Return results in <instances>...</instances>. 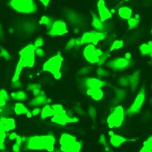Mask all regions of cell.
Wrapping results in <instances>:
<instances>
[{
  "mask_svg": "<svg viewBox=\"0 0 152 152\" xmlns=\"http://www.w3.org/2000/svg\"><path fill=\"white\" fill-rule=\"evenodd\" d=\"M125 111L123 107L118 106L114 108L113 112L107 118V124L109 128L119 127L124 121Z\"/></svg>",
  "mask_w": 152,
  "mask_h": 152,
  "instance_id": "ba28073f",
  "label": "cell"
},
{
  "mask_svg": "<svg viewBox=\"0 0 152 152\" xmlns=\"http://www.w3.org/2000/svg\"><path fill=\"white\" fill-rule=\"evenodd\" d=\"M47 102V98L45 94L39 95V96H35L34 98L32 99L29 102V104L31 106L37 107L43 105Z\"/></svg>",
  "mask_w": 152,
  "mask_h": 152,
  "instance_id": "603a6c76",
  "label": "cell"
},
{
  "mask_svg": "<svg viewBox=\"0 0 152 152\" xmlns=\"http://www.w3.org/2000/svg\"><path fill=\"white\" fill-rule=\"evenodd\" d=\"M9 6L13 10L22 14L34 13L37 9L34 0H10Z\"/></svg>",
  "mask_w": 152,
  "mask_h": 152,
  "instance_id": "277c9868",
  "label": "cell"
},
{
  "mask_svg": "<svg viewBox=\"0 0 152 152\" xmlns=\"http://www.w3.org/2000/svg\"><path fill=\"white\" fill-rule=\"evenodd\" d=\"M97 8L99 18L102 22H105L112 17V13L105 6V2L104 0H99L97 3Z\"/></svg>",
  "mask_w": 152,
  "mask_h": 152,
  "instance_id": "4fadbf2b",
  "label": "cell"
},
{
  "mask_svg": "<svg viewBox=\"0 0 152 152\" xmlns=\"http://www.w3.org/2000/svg\"><path fill=\"white\" fill-rule=\"evenodd\" d=\"M11 96L12 99H15V100L18 101H23L26 100L27 98V94L26 92L23 91H18L13 92L11 94Z\"/></svg>",
  "mask_w": 152,
  "mask_h": 152,
  "instance_id": "d4e9b609",
  "label": "cell"
},
{
  "mask_svg": "<svg viewBox=\"0 0 152 152\" xmlns=\"http://www.w3.org/2000/svg\"><path fill=\"white\" fill-rule=\"evenodd\" d=\"M89 115L93 120H94L96 117V110L93 106H90L88 108Z\"/></svg>",
  "mask_w": 152,
  "mask_h": 152,
  "instance_id": "d590c367",
  "label": "cell"
},
{
  "mask_svg": "<svg viewBox=\"0 0 152 152\" xmlns=\"http://www.w3.org/2000/svg\"><path fill=\"white\" fill-rule=\"evenodd\" d=\"M126 97V93L122 89H117L115 92V99L118 102L123 101Z\"/></svg>",
  "mask_w": 152,
  "mask_h": 152,
  "instance_id": "f1b7e54d",
  "label": "cell"
},
{
  "mask_svg": "<svg viewBox=\"0 0 152 152\" xmlns=\"http://www.w3.org/2000/svg\"><path fill=\"white\" fill-rule=\"evenodd\" d=\"M99 142L100 143L101 145H102L103 146H104V147H107L109 146L107 142V140H106V137L104 134H102L99 137Z\"/></svg>",
  "mask_w": 152,
  "mask_h": 152,
  "instance_id": "f35d334b",
  "label": "cell"
},
{
  "mask_svg": "<svg viewBox=\"0 0 152 152\" xmlns=\"http://www.w3.org/2000/svg\"><path fill=\"white\" fill-rule=\"evenodd\" d=\"M63 61L62 56L58 53L46 61L42 66V70L53 74L55 79H59L61 77L60 69Z\"/></svg>",
  "mask_w": 152,
  "mask_h": 152,
  "instance_id": "3957f363",
  "label": "cell"
},
{
  "mask_svg": "<svg viewBox=\"0 0 152 152\" xmlns=\"http://www.w3.org/2000/svg\"><path fill=\"white\" fill-rule=\"evenodd\" d=\"M5 137H6L5 132H3L0 130V142H3V143H4V139H5Z\"/></svg>",
  "mask_w": 152,
  "mask_h": 152,
  "instance_id": "7bdbcfd3",
  "label": "cell"
},
{
  "mask_svg": "<svg viewBox=\"0 0 152 152\" xmlns=\"http://www.w3.org/2000/svg\"><path fill=\"white\" fill-rule=\"evenodd\" d=\"M44 45V39L42 37H39L36 38L34 42V45L36 48L42 47Z\"/></svg>",
  "mask_w": 152,
  "mask_h": 152,
  "instance_id": "e575fe53",
  "label": "cell"
},
{
  "mask_svg": "<svg viewBox=\"0 0 152 152\" xmlns=\"http://www.w3.org/2000/svg\"><path fill=\"white\" fill-rule=\"evenodd\" d=\"M41 86L38 84H30L27 86V89L29 90V91H34L37 89H41Z\"/></svg>",
  "mask_w": 152,
  "mask_h": 152,
  "instance_id": "74e56055",
  "label": "cell"
},
{
  "mask_svg": "<svg viewBox=\"0 0 152 152\" xmlns=\"http://www.w3.org/2000/svg\"><path fill=\"white\" fill-rule=\"evenodd\" d=\"M109 135H110V142L113 147H119L121 145L127 142L130 141H136V139H127L124 137L123 136L118 135V134H115L113 132V131H110L109 132Z\"/></svg>",
  "mask_w": 152,
  "mask_h": 152,
  "instance_id": "5bb4252c",
  "label": "cell"
},
{
  "mask_svg": "<svg viewBox=\"0 0 152 152\" xmlns=\"http://www.w3.org/2000/svg\"><path fill=\"white\" fill-rule=\"evenodd\" d=\"M21 146H20L19 145H18L17 143L14 144V145L13 146V151L14 152H20V148Z\"/></svg>",
  "mask_w": 152,
  "mask_h": 152,
  "instance_id": "ee69618b",
  "label": "cell"
},
{
  "mask_svg": "<svg viewBox=\"0 0 152 152\" xmlns=\"http://www.w3.org/2000/svg\"><path fill=\"white\" fill-rule=\"evenodd\" d=\"M36 48L34 44H29L20 51V57L17 65L15 73L12 78V83L19 80L22 70L23 68H31L34 65Z\"/></svg>",
  "mask_w": 152,
  "mask_h": 152,
  "instance_id": "6da1fadb",
  "label": "cell"
},
{
  "mask_svg": "<svg viewBox=\"0 0 152 152\" xmlns=\"http://www.w3.org/2000/svg\"><path fill=\"white\" fill-rule=\"evenodd\" d=\"M53 21L52 20V19L50 17L47 16H42L41 17L39 20V23L41 25H44L46 27L47 29L49 30L50 27L52 26Z\"/></svg>",
  "mask_w": 152,
  "mask_h": 152,
  "instance_id": "83f0119b",
  "label": "cell"
},
{
  "mask_svg": "<svg viewBox=\"0 0 152 152\" xmlns=\"http://www.w3.org/2000/svg\"><path fill=\"white\" fill-rule=\"evenodd\" d=\"M32 92H33V94H34V95L35 96H39V95H41V94H44V91H42V90H41V89H35Z\"/></svg>",
  "mask_w": 152,
  "mask_h": 152,
  "instance_id": "b9f144b4",
  "label": "cell"
},
{
  "mask_svg": "<svg viewBox=\"0 0 152 152\" xmlns=\"http://www.w3.org/2000/svg\"><path fill=\"white\" fill-rule=\"evenodd\" d=\"M140 79V70H136L135 72L130 75V86L131 89L133 91H136L139 86Z\"/></svg>",
  "mask_w": 152,
  "mask_h": 152,
  "instance_id": "e0dca14e",
  "label": "cell"
},
{
  "mask_svg": "<svg viewBox=\"0 0 152 152\" xmlns=\"http://www.w3.org/2000/svg\"><path fill=\"white\" fill-rule=\"evenodd\" d=\"M35 53H36V55L39 56V58H41V57H42L45 55V51L42 49L40 48H36Z\"/></svg>",
  "mask_w": 152,
  "mask_h": 152,
  "instance_id": "60d3db41",
  "label": "cell"
},
{
  "mask_svg": "<svg viewBox=\"0 0 152 152\" xmlns=\"http://www.w3.org/2000/svg\"><path fill=\"white\" fill-rule=\"evenodd\" d=\"M118 83L122 87H126L130 86V75H124L118 80Z\"/></svg>",
  "mask_w": 152,
  "mask_h": 152,
  "instance_id": "f546056e",
  "label": "cell"
},
{
  "mask_svg": "<svg viewBox=\"0 0 152 152\" xmlns=\"http://www.w3.org/2000/svg\"><path fill=\"white\" fill-rule=\"evenodd\" d=\"M55 142V137L51 134L34 136L28 137L26 146L28 150H46L48 151L51 152L54 150Z\"/></svg>",
  "mask_w": 152,
  "mask_h": 152,
  "instance_id": "7a4b0ae2",
  "label": "cell"
},
{
  "mask_svg": "<svg viewBox=\"0 0 152 152\" xmlns=\"http://www.w3.org/2000/svg\"><path fill=\"white\" fill-rule=\"evenodd\" d=\"M109 56H110V54H109L108 51H106V52H104V53H103V54L101 55V56L99 57V61H98V62L97 64L98 65L101 66V65H103L107 61Z\"/></svg>",
  "mask_w": 152,
  "mask_h": 152,
  "instance_id": "1f68e13d",
  "label": "cell"
},
{
  "mask_svg": "<svg viewBox=\"0 0 152 152\" xmlns=\"http://www.w3.org/2000/svg\"><path fill=\"white\" fill-rule=\"evenodd\" d=\"M103 54L102 50L96 48L92 44H89L84 48L83 55L85 59L90 64H98L99 57Z\"/></svg>",
  "mask_w": 152,
  "mask_h": 152,
  "instance_id": "9c48e42d",
  "label": "cell"
},
{
  "mask_svg": "<svg viewBox=\"0 0 152 152\" xmlns=\"http://www.w3.org/2000/svg\"><path fill=\"white\" fill-rule=\"evenodd\" d=\"M18 136L17 135V134L16 133H15V132H12V133H11L10 134V136H9V139L10 140H16V138H17V137Z\"/></svg>",
  "mask_w": 152,
  "mask_h": 152,
  "instance_id": "c3c4849f",
  "label": "cell"
},
{
  "mask_svg": "<svg viewBox=\"0 0 152 152\" xmlns=\"http://www.w3.org/2000/svg\"><path fill=\"white\" fill-rule=\"evenodd\" d=\"M4 148V145L3 142H0V150H3Z\"/></svg>",
  "mask_w": 152,
  "mask_h": 152,
  "instance_id": "db71d44e",
  "label": "cell"
},
{
  "mask_svg": "<svg viewBox=\"0 0 152 152\" xmlns=\"http://www.w3.org/2000/svg\"><path fill=\"white\" fill-rule=\"evenodd\" d=\"M89 69L88 68V67H84L81 70H80V72H79V74H87L89 72Z\"/></svg>",
  "mask_w": 152,
  "mask_h": 152,
  "instance_id": "f6af8a7d",
  "label": "cell"
},
{
  "mask_svg": "<svg viewBox=\"0 0 152 152\" xmlns=\"http://www.w3.org/2000/svg\"><path fill=\"white\" fill-rule=\"evenodd\" d=\"M0 96L3 98L4 99H5L6 101L9 99L8 94L4 89H0Z\"/></svg>",
  "mask_w": 152,
  "mask_h": 152,
  "instance_id": "ab89813d",
  "label": "cell"
},
{
  "mask_svg": "<svg viewBox=\"0 0 152 152\" xmlns=\"http://www.w3.org/2000/svg\"><path fill=\"white\" fill-rule=\"evenodd\" d=\"M118 13L119 17L124 20H129L132 15V9L127 7H121L118 10Z\"/></svg>",
  "mask_w": 152,
  "mask_h": 152,
  "instance_id": "7402d4cb",
  "label": "cell"
},
{
  "mask_svg": "<svg viewBox=\"0 0 152 152\" xmlns=\"http://www.w3.org/2000/svg\"><path fill=\"white\" fill-rule=\"evenodd\" d=\"M140 22V15L138 14L136 15L134 17L130 18L128 20V26H129V28L131 29H133V28H136L137 25H138Z\"/></svg>",
  "mask_w": 152,
  "mask_h": 152,
  "instance_id": "4316f807",
  "label": "cell"
},
{
  "mask_svg": "<svg viewBox=\"0 0 152 152\" xmlns=\"http://www.w3.org/2000/svg\"><path fill=\"white\" fill-rule=\"evenodd\" d=\"M39 112H40V109L39 108H36L35 109H34V110H32V114L33 115H37L39 113Z\"/></svg>",
  "mask_w": 152,
  "mask_h": 152,
  "instance_id": "681fc988",
  "label": "cell"
},
{
  "mask_svg": "<svg viewBox=\"0 0 152 152\" xmlns=\"http://www.w3.org/2000/svg\"><path fill=\"white\" fill-rule=\"evenodd\" d=\"M124 46V42L121 40H116L113 42V44L110 46V51H112L115 50H119Z\"/></svg>",
  "mask_w": 152,
  "mask_h": 152,
  "instance_id": "4dcf8cb0",
  "label": "cell"
},
{
  "mask_svg": "<svg viewBox=\"0 0 152 152\" xmlns=\"http://www.w3.org/2000/svg\"><path fill=\"white\" fill-rule=\"evenodd\" d=\"M140 152H152V136L149 137L143 142V146Z\"/></svg>",
  "mask_w": 152,
  "mask_h": 152,
  "instance_id": "484cf974",
  "label": "cell"
},
{
  "mask_svg": "<svg viewBox=\"0 0 152 152\" xmlns=\"http://www.w3.org/2000/svg\"><path fill=\"white\" fill-rule=\"evenodd\" d=\"M145 87H142L140 89L139 93H137L134 102L127 110V115H134V114L138 113L141 111L142 104L145 100Z\"/></svg>",
  "mask_w": 152,
  "mask_h": 152,
  "instance_id": "30bf717a",
  "label": "cell"
},
{
  "mask_svg": "<svg viewBox=\"0 0 152 152\" xmlns=\"http://www.w3.org/2000/svg\"><path fill=\"white\" fill-rule=\"evenodd\" d=\"M106 37V34L103 32L93 31L85 32L82 37L75 39V45L82 46L86 44H92L94 45H98L101 40Z\"/></svg>",
  "mask_w": 152,
  "mask_h": 152,
  "instance_id": "5b68a950",
  "label": "cell"
},
{
  "mask_svg": "<svg viewBox=\"0 0 152 152\" xmlns=\"http://www.w3.org/2000/svg\"><path fill=\"white\" fill-rule=\"evenodd\" d=\"M92 26L97 31L103 32L104 29V26L103 22L101 21L99 17L96 14H93L92 16Z\"/></svg>",
  "mask_w": 152,
  "mask_h": 152,
  "instance_id": "44dd1931",
  "label": "cell"
},
{
  "mask_svg": "<svg viewBox=\"0 0 152 152\" xmlns=\"http://www.w3.org/2000/svg\"><path fill=\"white\" fill-rule=\"evenodd\" d=\"M39 1L42 3V4H43L44 7H47L49 5L51 0H39Z\"/></svg>",
  "mask_w": 152,
  "mask_h": 152,
  "instance_id": "bcb514c9",
  "label": "cell"
},
{
  "mask_svg": "<svg viewBox=\"0 0 152 152\" xmlns=\"http://www.w3.org/2000/svg\"><path fill=\"white\" fill-rule=\"evenodd\" d=\"M6 100L5 99H4L3 98H1V96H0V107H3L6 104Z\"/></svg>",
  "mask_w": 152,
  "mask_h": 152,
  "instance_id": "f907efd6",
  "label": "cell"
},
{
  "mask_svg": "<svg viewBox=\"0 0 152 152\" xmlns=\"http://www.w3.org/2000/svg\"><path fill=\"white\" fill-rule=\"evenodd\" d=\"M140 52L142 56L148 55L152 58V41H149L147 43L141 44L139 48Z\"/></svg>",
  "mask_w": 152,
  "mask_h": 152,
  "instance_id": "d6986e66",
  "label": "cell"
},
{
  "mask_svg": "<svg viewBox=\"0 0 152 152\" xmlns=\"http://www.w3.org/2000/svg\"><path fill=\"white\" fill-rule=\"evenodd\" d=\"M106 84V82L97 78H88L85 81V85L88 89L102 88Z\"/></svg>",
  "mask_w": 152,
  "mask_h": 152,
  "instance_id": "2e32d148",
  "label": "cell"
},
{
  "mask_svg": "<svg viewBox=\"0 0 152 152\" xmlns=\"http://www.w3.org/2000/svg\"><path fill=\"white\" fill-rule=\"evenodd\" d=\"M48 31V34L51 37L61 36L67 34L69 32L66 23L62 20H54L51 27Z\"/></svg>",
  "mask_w": 152,
  "mask_h": 152,
  "instance_id": "8fae6325",
  "label": "cell"
},
{
  "mask_svg": "<svg viewBox=\"0 0 152 152\" xmlns=\"http://www.w3.org/2000/svg\"><path fill=\"white\" fill-rule=\"evenodd\" d=\"M60 143L62 152H79L81 148V144L77 141L76 137L68 134L61 135Z\"/></svg>",
  "mask_w": 152,
  "mask_h": 152,
  "instance_id": "52a82bcc",
  "label": "cell"
},
{
  "mask_svg": "<svg viewBox=\"0 0 152 152\" xmlns=\"http://www.w3.org/2000/svg\"><path fill=\"white\" fill-rule=\"evenodd\" d=\"M16 124L15 120L11 118H0V130L6 132L13 130L15 128Z\"/></svg>",
  "mask_w": 152,
  "mask_h": 152,
  "instance_id": "9a60e30c",
  "label": "cell"
},
{
  "mask_svg": "<svg viewBox=\"0 0 152 152\" xmlns=\"http://www.w3.org/2000/svg\"><path fill=\"white\" fill-rule=\"evenodd\" d=\"M126 1H129V0H125Z\"/></svg>",
  "mask_w": 152,
  "mask_h": 152,
  "instance_id": "11a10c76",
  "label": "cell"
},
{
  "mask_svg": "<svg viewBox=\"0 0 152 152\" xmlns=\"http://www.w3.org/2000/svg\"><path fill=\"white\" fill-rule=\"evenodd\" d=\"M3 28H2V26L0 23V38H3Z\"/></svg>",
  "mask_w": 152,
  "mask_h": 152,
  "instance_id": "f5cc1de1",
  "label": "cell"
},
{
  "mask_svg": "<svg viewBox=\"0 0 152 152\" xmlns=\"http://www.w3.org/2000/svg\"><path fill=\"white\" fill-rule=\"evenodd\" d=\"M15 113L17 115H22V114H26L28 117H32V113L29 112V110L21 103H17L15 105L14 108Z\"/></svg>",
  "mask_w": 152,
  "mask_h": 152,
  "instance_id": "ffe728a7",
  "label": "cell"
},
{
  "mask_svg": "<svg viewBox=\"0 0 152 152\" xmlns=\"http://www.w3.org/2000/svg\"><path fill=\"white\" fill-rule=\"evenodd\" d=\"M151 89H152V84H151Z\"/></svg>",
  "mask_w": 152,
  "mask_h": 152,
  "instance_id": "9f6ffc18",
  "label": "cell"
},
{
  "mask_svg": "<svg viewBox=\"0 0 152 152\" xmlns=\"http://www.w3.org/2000/svg\"><path fill=\"white\" fill-rule=\"evenodd\" d=\"M151 34H152V28H151Z\"/></svg>",
  "mask_w": 152,
  "mask_h": 152,
  "instance_id": "6f0895ef",
  "label": "cell"
},
{
  "mask_svg": "<svg viewBox=\"0 0 152 152\" xmlns=\"http://www.w3.org/2000/svg\"><path fill=\"white\" fill-rule=\"evenodd\" d=\"M0 56H1L2 58L5 59L7 61H9L11 60V55L9 53V52L6 50L1 48V50H0Z\"/></svg>",
  "mask_w": 152,
  "mask_h": 152,
  "instance_id": "836d02e7",
  "label": "cell"
},
{
  "mask_svg": "<svg viewBox=\"0 0 152 152\" xmlns=\"http://www.w3.org/2000/svg\"><path fill=\"white\" fill-rule=\"evenodd\" d=\"M51 107L54 110L53 116L51 118L53 122L60 125H65L68 123H75L79 121V118L70 117L60 104H55Z\"/></svg>",
  "mask_w": 152,
  "mask_h": 152,
  "instance_id": "8992f818",
  "label": "cell"
},
{
  "mask_svg": "<svg viewBox=\"0 0 152 152\" xmlns=\"http://www.w3.org/2000/svg\"><path fill=\"white\" fill-rule=\"evenodd\" d=\"M131 65V60L124 58H115L108 61L107 65L108 68L114 70L119 71L124 70L130 66Z\"/></svg>",
  "mask_w": 152,
  "mask_h": 152,
  "instance_id": "7c38bea8",
  "label": "cell"
},
{
  "mask_svg": "<svg viewBox=\"0 0 152 152\" xmlns=\"http://www.w3.org/2000/svg\"><path fill=\"white\" fill-rule=\"evenodd\" d=\"M75 45H75V39L72 38V39H70L67 42V43H66V46H65V49H66V50H70L72 49Z\"/></svg>",
  "mask_w": 152,
  "mask_h": 152,
  "instance_id": "8d00e7d4",
  "label": "cell"
},
{
  "mask_svg": "<svg viewBox=\"0 0 152 152\" xmlns=\"http://www.w3.org/2000/svg\"><path fill=\"white\" fill-rule=\"evenodd\" d=\"M12 86L13 88H20L22 87V84L18 81H16V82H14V83H12Z\"/></svg>",
  "mask_w": 152,
  "mask_h": 152,
  "instance_id": "7dc6e473",
  "label": "cell"
},
{
  "mask_svg": "<svg viewBox=\"0 0 152 152\" xmlns=\"http://www.w3.org/2000/svg\"><path fill=\"white\" fill-rule=\"evenodd\" d=\"M96 74L99 77H108L109 74H110V72H109L108 70H107L105 69L99 67L96 70Z\"/></svg>",
  "mask_w": 152,
  "mask_h": 152,
  "instance_id": "d6a6232c",
  "label": "cell"
},
{
  "mask_svg": "<svg viewBox=\"0 0 152 152\" xmlns=\"http://www.w3.org/2000/svg\"><path fill=\"white\" fill-rule=\"evenodd\" d=\"M54 114L53 108L51 105H46L41 111V118H46L49 117H53Z\"/></svg>",
  "mask_w": 152,
  "mask_h": 152,
  "instance_id": "cb8c5ba5",
  "label": "cell"
},
{
  "mask_svg": "<svg viewBox=\"0 0 152 152\" xmlns=\"http://www.w3.org/2000/svg\"><path fill=\"white\" fill-rule=\"evenodd\" d=\"M124 57L127 60H131V58H132V55L131 53H129V52H127V53L125 54Z\"/></svg>",
  "mask_w": 152,
  "mask_h": 152,
  "instance_id": "816d5d0a",
  "label": "cell"
},
{
  "mask_svg": "<svg viewBox=\"0 0 152 152\" xmlns=\"http://www.w3.org/2000/svg\"><path fill=\"white\" fill-rule=\"evenodd\" d=\"M86 93L88 96H90L93 99L96 101L100 100L103 97V91L101 88L88 89Z\"/></svg>",
  "mask_w": 152,
  "mask_h": 152,
  "instance_id": "ac0fdd59",
  "label": "cell"
}]
</instances>
